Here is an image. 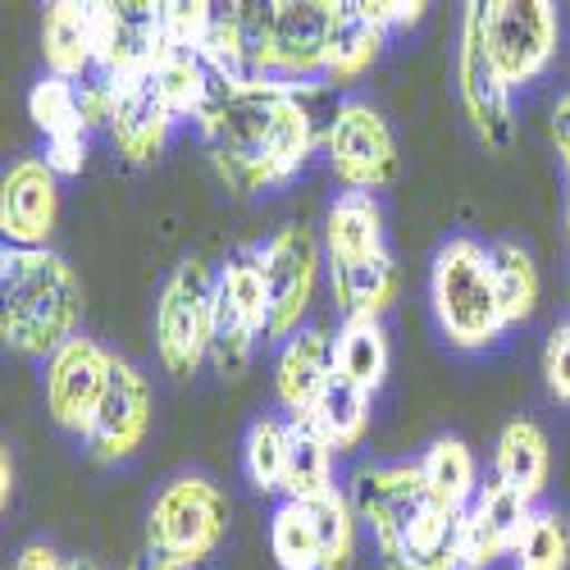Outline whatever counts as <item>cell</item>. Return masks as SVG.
<instances>
[{"label":"cell","instance_id":"cell-1","mask_svg":"<svg viewBox=\"0 0 570 570\" xmlns=\"http://www.w3.org/2000/svg\"><path fill=\"white\" fill-rule=\"evenodd\" d=\"M302 91L306 82L252 78L228 87L202 115L210 165L233 193L247 197L261 193V187L288 183L306 165L315 147V124Z\"/></svg>","mask_w":570,"mask_h":570},{"label":"cell","instance_id":"cell-2","mask_svg":"<svg viewBox=\"0 0 570 570\" xmlns=\"http://www.w3.org/2000/svg\"><path fill=\"white\" fill-rule=\"evenodd\" d=\"M0 334L19 356L51 361L69 338H78L82 288L65 256L51 247H6L0 256Z\"/></svg>","mask_w":570,"mask_h":570},{"label":"cell","instance_id":"cell-3","mask_svg":"<svg viewBox=\"0 0 570 570\" xmlns=\"http://www.w3.org/2000/svg\"><path fill=\"white\" fill-rule=\"evenodd\" d=\"M430 297H434V315H439L443 338L461 352L489 347L507 328L502 302L493 288L489 252L480 243H470V237H452V243L434 256Z\"/></svg>","mask_w":570,"mask_h":570},{"label":"cell","instance_id":"cell-4","mask_svg":"<svg viewBox=\"0 0 570 570\" xmlns=\"http://www.w3.org/2000/svg\"><path fill=\"white\" fill-rule=\"evenodd\" d=\"M334 0H274L252 14V69L256 78H324Z\"/></svg>","mask_w":570,"mask_h":570},{"label":"cell","instance_id":"cell-5","mask_svg":"<svg viewBox=\"0 0 570 570\" xmlns=\"http://www.w3.org/2000/svg\"><path fill=\"white\" fill-rule=\"evenodd\" d=\"M219 278L202 261H183L156 302V356L174 379L197 374L210 361Z\"/></svg>","mask_w":570,"mask_h":570},{"label":"cell","instance_id":"cell-6","mask_svg":"<svg viewBox=\"0 0 570 570\" xmlns=\"http://www.w3.org/2000/svg\"><path fill=\"white\" fill-rule=\"evenodd\" d=\"M228 534V498L202 474L169 480L151 502V552L178 566H202Z\"/></svg>","mask_w":570,"mask_h":570},{"label":"cell","instance_id":"cell-7","mask_svg":"<svg viewBox=\"0 0 570 570\" xmlns=\"http://www.w3.org/2000/svg\"><path fill=\"white\" fill-rule=\"evenodd\" d=\"M324 151L347 193H379L397 178V141L370 101H338L324 132Z\"/></svg>","mask_w":570,"mask_h":570},{"label":"cell","instance_id":"cell-8","mask_svg":"<svg viewBox=\"0 0 570 570\" xmlns=\"http://www.w3.org/2000/svg\"><path fill=\"white\" fill-rule=\"evenodd\" d=\"M356 515L374 530L379 557H397V548L406 543V534L415 530V520L430 511V489H424L420 461H393V465H361L352 474L347 489Z\"/></svg>","mask_w":570,"mask_h":570},{"label":"cell","instance_id":"cell-9","mask_svg":"<svg viewBox=\"0 0 570 570\" xmlns=\"http://www.w3.org/2000/svg\"><path fill=\"white\" fill-rule=\"evenodd\" d=\"M456 91H461V106L474 124V132L484 137V147L507 151L511 147V82L502 78V69L489 56V41H484V6L470 0L465 14H461V46H456Z\"/></svg>","mask_w":570,"mask_h":570},{"label":"cell","instance_id":"cell-10","mask_svg":"<svg viewBox=\"0 0 570 570\" xmlns=\"http://www.w3.org/2000/svg\"><path fill=\"white\" fill-rule=\"evenodd\" d=\"M561 19L552 0H489L484 6V41L489 56L511 87L534 82L557 56Z\"/></svg>","mask_w":570,"mask_h":570},{"label":"cell","instance_id":"cell-11","mask_svg":"<svg viewBox=\"0 0 570 570\" xmlns=\"http://www.w3.org/2000/svg\"><path fill=\"white\" fill-rule=\"evenodd\" d=\"M261 274H265V293H269V343H288L302 334V315L315 302V283H320V243L315 233L302 224L278 228L265 252H256Z\"/></svg>","mask_w":570,"mask_h":570},{"label":"cell","instance_id":"cell-12","mask_svg":"<svg viewBox=\"0 0 570 570\" xmlns=\"http://www.w3.org/2000/svg\"><path fill=\"white\" fill-rule=\"evenodd\" d=\"M110 370H115V356L91 338H69L46 361V411H51L60 430L82 434V439L91 434L97 411L106 402V389H110Z\"/></svg>","mask_w":570,"mask_h":570},{"label":"cell","instance_id":"cell-13","mask_svg":"<svg viewBox=\"0 0 570 570\" xmlns=\"http://www.w3.org/2000/svg\"><path fill=\"white\" fill-rule=\"evenodd\" d=\"M91 28H97V73H106L110 82L147 78L165 51L160 6H151V0H119V6L97 0Z\"/></svg>","mask_w":570,"mask_h":570},{"label":"cell","instance_id":"cell-14","mask_svg":"<svg viewBox=\"0 0 570 570\" xmlns=\"http://www.w3.org/2000/svg\"><path fill=\"white\" fill-rule=\"evenodd\" d=\"M60 219V174L23 156L10 165L6 183H0V233H6V247H46Z\"/></svg>","mask_w":570,"mask_h":570},{"label":"cell","instance_id":"cell-15","mask_svg":"<svg viewBox=\"0 0 570 570\" xmlns=\"http://www.w3.org/2000/svg\"><path fill=\"white\" fill-rule=\"evenodd\" d=\"M147 430H151V384L137 365L115 356L110 389H106V402L97 411L87 443L97 452V461H128L147 443Z\"/></svg>","mask_w":570,"mask_h":570},{"label":"cell","instance_id":"cell-16","mask_svg":"<svg viewBox=\"0 0 570 570\" xmlns=\"http://www.w3.org/2000/svg\"><path fill=\"white\" fill-rule=\"evenodd\" d=\"M534 515V502L520 498L507 484H484L480 498L470 502L465 520H461V543H465V570H489L502 557H515V543L525 534Z\"/></svg>","mask_w":570,"mask_h":570},{"label":"cell","instance_id":"cell-17","mask_svg":"<svg viewBox=\"0 0 570 570\" xmlns=\"http://www.w3.org/2000/svg\"><path fill=\"white\" fill-rule=\"evenodd\" d=\"M174 115L165 110V101L156 97L151 78H128V82H115V110H110V141L119 147V156L128 165H151L165 141L174 132Z\"/></svg>","mask_w":570,"mask_h":570},{"label":"cell","instance_id":"cell-18","mask_svg":"<svg viewBox=\"0 0 570 570\" xmlns=\"http://www.w3.org/2000/svg\"><path fill=\"white\" fill-rule=\"evenodd\" d=\"M334 384V334L328 328H302L283 343L274 365V393L293 411V420L311 415L324 389Z\"/></svg>","mask_w":570,"mask_h":570},{"label":"cell","instance_id":"cell-19","mask_svg":"<svg viewBox=\"0 0 570 570\" xmlns=\"http://www.w3.org/2000/svg\"><path fill=\"white\" fill-rule=\"evenodd\" d=\"M41 56H46V73L82 82L97 69V28H91V6L78 0H56L46 6L41 19Z\"/></svg>","mask_w":570,"mask_h":570},{"label":"cell","instance_id":"cell-20","mask_svg":"<svg viewBox=\"0 0 570 570\" xmlns=\"http://www.w3.org/2000/svg\"><path fill=\"white\" fill-rule=\"evenodd\" d=\"M324 252L328 265H361L389 256L384 247V210L370 193H343L324 215Z\"/></svg>","mask_w":570,"mask_h":570},{"label":"cell","instance_id":"cell-21","mask_svg":"<svg viewBox=\"0 0 570 570\" xmlns=\"http://www.w3.org/2000/svg\"><path fill=\"white\" fill-rule=\"evenodd\" d=\"M151 87H156V97L165 101V110L174 115V119H197L202 124V115L224 97V82L206 69V60L197 56V51H160V60L151 65Z\"/></svg>","mask_w":570,"mask_h":570},{"label":"cell","instance_id":"cell-22","mask_svg":"<svg viewBox=\"0 0 570 570\" xmlns=\"http://www.w3.org/2000/svg\"><path fill=\"white\" fill-rule=\"evenodd\" d=\"M389 32L379 28L361 0L334 6V28H328V51H324V78L328 82H356L370 73V65L384 51Z\"/></svg>","mask_w":570,"mask_h":570},{"label":"cell","instance_id":"cell-23","mask_svg":"<svg viewBox=\"0 0 570 570\" xmlns=\"http://www.w3.org/2000/svg\"><path fill=\"white\" fill-rule=\"evenodd\" d=\"M548 470H552V452H548V434L543 424L520 415L498 434V452H493V474L498 484L515 489L520 498H539L548 489Z\"/></svg>","mask_w":570,"mask_h":570},{"label":"cell","instance_id":"cell-24","mask_svg":"<svg viewBox=\"0 0 570 570\" xmlns=\"http://www.w3.org/2000/svg\"><path fill=\"white\" fill-rule=\"evenodd\" d=\"M461 520L456 511L430 507L415 530L406 534V543L397 548V557H389V570H465V543H461Z\"/></svg>","mask_w":570,"mask_h":570},{"label":"cell","instance_id":"cell-25","mask_svg":"<svg viewBox=\"0 0 570 570\" xmlns=\"http://www.w3.org/2000/svg\"><path fill=\"white\" fill-rule=\"evenodd\" d=\"M328 278H334V297L347 320H379L402 293V269L393 256L361 265H328Z\"/></svg>","mask_w":570,"mask_h":570},{"label":"cell","instance_id":"cell-26","mask_svg":"<svg viewBox=\"0 0 570 570\" xmlns=\"http://www.w3.org/2000/svg\"><path fill=\"white\" fill-rule=\"evenodd\" d=\"M420 474H424V489H430V502L443 507V511L465 515L470 502L480 498V470H474V452L461 439L430 443V452L420 456Z\"/></svg>","mask_w":570,"mask_h":570},{"label":"cell","instance_id":"cell-27","mask_svg":"<svg viewBox=\"0 0 570 570\" xmlns=\"http://www.w3.org/2000/svg\"><path fill=\"white\" fill-rule=\"evenodd\" d=\"M389 334L379 320H343L338 338H334V374L347 384L365 389L370 397L384 389L389 379Z\"/></svg>","mask_w":570,"mask_h":570},{"label":"cell","instance_id":"cell-28","mask_svg":"<svg viewBox=\"0 0 570 570\" xmlns=\"http://www.w3.org/2000/svg\"><path fill=\"white\" fill-rule=\"evenodd\" d=\"M334 489V448L311 420H288V474H283L288 502H311Z\"/></svg>","mask_w":570,"mask_h":570},{"label":"cell","instance_id":"cell-29","mask_svg":"<svg viewBox=\"0 0 570 570\" xmlns=\"http://www.w3.org/2000/svg\"><path fill=\"white\" fill-rule=\"evenodd\" d=\"M370 402L374 397L365 389H356V384H347V379L334 374V384L324 389V397L315 402V411L302 415V420H311L334 452H352L365 439V430H370Z\"/></svg>","mask_w":570,"mask_h":570},{"label":"cell","instance_id":"cell-30","mask_svg":"<svg viewBox=\"0 0 570 570\" xmlns=\"http://www.w3.org/2000/svg\"><path fill=\"white\" fill-rule=\"evenodd\" d=\"M489 265H493V288H498V302H502V320L525 324L539 306V265L530 261L525 247H515V243H493Z\"/></svg>","mask_w":570,"mask_h":570},{"label":"cell","instance_id":"cell-31","mask_svg":"<svg viewBox=\"0 0 570 570\" xmlns=\"http://www.w3.org/2000/svg\"><path fill=\"white\" fill-rule=\"evenodd\" d=\"M306 511H311V525H315V539H320V570H352L356 525H361L352 498L343 489H334L324 498H311Z\"/></svg>","mask_w":570,"mask_h":570},{"label":"cell","instance_id":"cell-32","mask_svg":"<svg viewBox=\"0 0 570 570\" xmlns=\"http://www.w3.org/2000/svg\"><path fill=\"white\" fill-rule=\"evenodd\" d=\"M28 115H32V124L41 128V137H46V141H56V137H73V132H91V128H87V119H82L78 82L56 78V73H46V78L28 91Z\"/></svg>","mask_w":570,"mask_h":570},{"label":"cell","instance_id":"cell-33","mask_svg":"<svg viewBox=\"0 0 570 570\" xmlns=\"http://www.w3.org/2000/svg\"><path fill=\"white\" fill-rule=\"evenodd\" d=\"M269 552L278 570H320V539L306 502H283L269 520Z\"/></svg>","mask_w":570,"mask_h":570},{"label":"cell","instance_id":"cell-34","mask_svg":"<svg viewBox=\"0 0 570 570\" xmlns=\"http://www.w3.org/2000/svg\"><path fill=\"white\" fill-rule=\"evenodd\" d=\"M247 480L261 493H283V474H288V424L283 420H256L243 443Z\"/></svg>","mask_w":570,"mask_h":570},{"label":"cell","instance_id":"cell-35","mask_svg":"<svg viewBox=\"0 0 570 570\" xmlns=\"http://www.w3.org/2000/svg\"><path fill=\"white\" fill-rule=\"evenodd\" d=\"M515 570H570V525L561 511H534L515 543Z\"/></svg>","mask_w":570,"mask_h":570},{"label":"cell","instance_id":"cell-36","mask_svg":"<svg viewBox=\"0 0 570 570\" xmlns=\"http://www.w3.org/2000/svg\"><path fill=\"white\" fill-rule=\"evenodd\" d=\"M219 297L261 334L269 328V293H265V274L256 256H237L219 269Z\"/></svg>","mask_w":570,"mask_h":570},{"label":"cell","instance_id":"cell-37","mask_svg":"<svg viewBox=\"0 0 570 570\" xmlns=\"http://www.w3.org/2000/svg\"><path fill=\"white\" fill-rule=\"evenodd\" d=\"M256 338H265L261 328H252L243 315H237L224 297H215V338H210V361L224 379H237L247 365H252V352H256Z\"/></svg>","mask_w":570,"mask_h":570},{"label":"cell","instance_id":"cell-38","mask_svg":"<svg viewBox=\"0 0 570 570\" xmlns=\"http://www.w3.org/2000/svg\"><path fill=\"white\" fill-rule=\"evenodd\" d=\"M219 10L210 6V0H165L160 6V28H165V46L169 51H197L215 28Z\"/></svg>","mask_w":570,"mask_h":570},{"label":"cell","instance_id":"cell-39","mask_svg":"<svg viewBox=\"0 0 570 570\" xmlns=\"http://www.w3.org/2000/svg\"><path fill=\"white\" fill-rule=\"evenodd\" d=\"M543 379H548V393L570 406V320L552 328V338L543 347Z\"/></svg>","mask_w":570,"mask_h":570},{"label":"cell","instance_id":"cell-40","mask_svg":"<svg viewBox=\"0 0 570 570\" xmlns=\"http://www.w3.org/2000/svg\"><path fill=\"white\" fill-rule=\"evenodd\" d=\"M46 165H51L60 178L82 174V165H87V132H73V137H56V141H46Z\"/></svg>","mask_w":570,"mask_h":570},{"label":"cell","instance_id":"cell-41","mask_svg":"<svg viewBox=\"0 0 570 570\" xmlns=\"http://www.w3.org/2000/svg\"><path fill=\"white\" fill-rule=\"evenodd\" d=\"M361 6H365V14L384 32L389 28H411L424 14V0H361Z\"/></svg>","mask_w":570,"mask_h":570},{"label":"cell","instance_id":"cell-42","mask_svg":"<svg viewBox=\"0 0 570 570\" xmlns=\"http://www.w3.org/2000/svg\"><path fill=\"white\" fill-rule=\"evenodd\" d=\"M14 570H69V561H60V552L51 543H28L14 557Z\"/></svg>","mask_w":570,"mask_h":570},{"label":"cell","instance_id":"cell-43","mask_svg":"<svg viewBox=\"0 0 570 570\" xmlns=\"http://www.w3.org/2000/svg\"><path fill=\"white\" fill-rule=\"evenodd\" d=\"M552 141H557V156L566 160V174H570V91L557 97V106H552Z\"/></svg>","mask_w":570,"mask_h":570},{"label":"cell","instance_id":"cell-44","mask_svg":"<svg viewBox=\"0 0 570 570\" xmlns=\"http://www.w3.org/2000/svg\"><path fill=\"white\" fill-rule=\"evenodd\" d=\"M0 480H6V484H0V502L10 507V493H14V465H10V452L0 456Z\"/></svg>","mask_w":570,"mask_h":570},{"label":"cell","instance_id":"cell-45","mask_svg":"<svg viewBox=\"0 0 570 570\" xmlns=\"http://www.w3.org/2000/svg\"><path fill=\"white\" fill-rule=\"evenodd\" d=\"M147 570H187V566H178V561H169V557H151Z\"/></svg>","mask_w":570,"mask_h":570},{"label":"cell","instance_id":"cell-46","mask_svg":"<svg viewBox=\"0 0 570 570\" xmlns=\"http://www.w3.org/2000/svg\"><path fill=\"white\" fill-rule=\"evenodd\" d=\"M566 237H570V174H566Z\"/></svg>","mask_w":570,"mask_h":570},{"label":"cell","instance_id":"cell-47","mask_svg":"<svg viewBox=\"0 0 570 570\" xmlns=\"http://www.w3.org/2000/svg\"><path fill=\"white\" fill-rule=\"evenodd\" d=\"M69 570H101L97 561H69Z\"/></svg>","mask_w":570,"mask_h":570}]
</instances>
